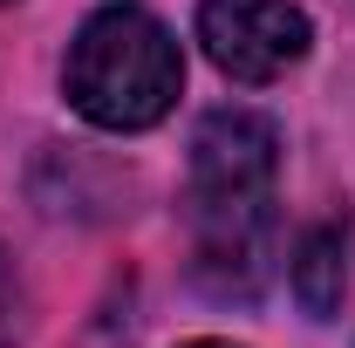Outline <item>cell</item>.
Wrapping results in <instances>:
<instances>
[{
  "instance_id": "277c9868",
  "label": "cell",
  "mask_w": 355,
  "mask_h": 348,
  "mask_svg": "<svg viewBox=\"0 0 355 348\" xmlns=\"http://www.w3.org/2000/svg\"><path fill=\"white\" fill-rule=\"evenodd\" d=\"M349 294V232L342 225H314L294 246V301L314 321H335V307Z\"/></svg>"
},
{
  "instance_id": "7a4b0ae2",
  "label": "cell",
  "mask_w": 355,
  "mask_h": 348,
  "mask_svg": "<svg viewBox=\"0 0 355 348\" xmlns=\"http://www.w3.org/2000/svg\"><path fill=\"white\" fill-rule=\"evenodd\" d=\"M62 89L96 130H150L184 89V55L171 28L144 7H96L62 62Z\"/></svg>"
},
{
  "instance_id": "6da1fadb",
  "label": "cell",
  "mask_w": 355,
  "mask_h": 348,
  "mask_svg": "<svg viewBox=\"0 0 355 348\" xmlns=\"http://www.w3.org/2000/svg\"><path fill=\"white\" fill-rule=\"evenodd\" d=\"M280 130L260 110H212L191 137V273L212 301H253L273 273Z\"/></svg>"
},
{
  "instance_id": "3957f363",
  "label": "cell",
  "mask_w": 355,
  "mask_h": 348,
  "mask_svg": "<svg viewBox=\"0 0 355 348\" xmlns=\"http://www.w3.org/2000/svg\"><path fill=\"white\" fill-rule=\"evenodd\" d=\"M198 42L212 55V69L232 82H280L308 55L314 28L294 0H205Z\"/></svg>"
},
{
  "instance_id": "5b68a950",
  "label": "cell",
  "mask_w": 355,
  "mask_h": 348,
  "mask_svg": "<svg viewBox=\"0 0 355 348\" xmlns=\"http://www.w3.org/2000/svg\"><path fill=\"white\" fill-rule=\"evenodd\" d=\"M184 348H232V342H184Z\"/></svg>"
}]
</instances>
